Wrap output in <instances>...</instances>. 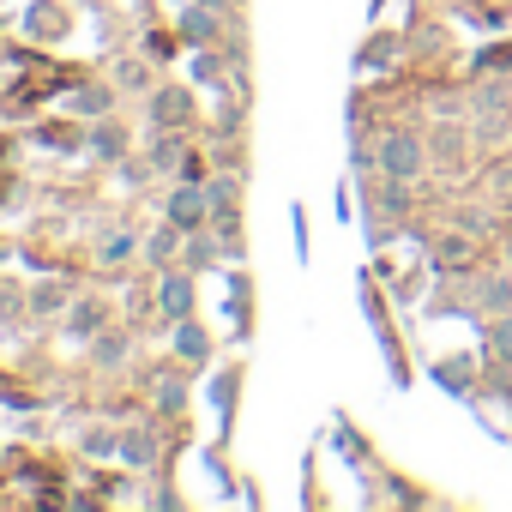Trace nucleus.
Returning <instances> with one entry per match:
<instances>
[{
	"instance_id": "4468645a",
	"label": "nucleus",
	"mask_w": 512,
	"mask_h": 512,
	"mask_svg": "<svg viewBox=\"0 0 512 512\" xmlns=\"http://www.w3.org/2000/svg\"><path fill=\"white\" fill-rule=\"evenodd\" d=\"M157 452H163V434H151V428H127L115 458H127L133 470H151V464H157Z\"/></svg>"
},
{
	"instance_id": "6ab92c4d",
	"label": "nucleus",
	"mask_w": 512,
	"mask_h": 512,
	"mask_svg": "<svg viewBox=\"0 0 512 512\" xmlns=\"http://www.w3.org/2000/svg\"><path fill=\"white\" fill-rule=\"evenodd\" d=\"M25 302H31V314H61V308H73V302H67V284H37Z\"/></svg>"
},
{
	"instance_id": "7ed1b4c3",
	"label": "nucleus",
	"mask_w": 512,
	"mask_h": 512,
	"mask_svg": "<svg viewBox=\"0 0 512 512\" xmlns=\"http://www.w3.org/2000/svg\"><path fill=\"white\" fill-rule=\"evenodd\" d=\"M145 115H151V127H169V133H193L199 127V103H193L187 85H157L145 97Z\"/></svg>"
},
{
	"instance_id": "423d86ee",
	"label": "nucleus",
	"mask_w": 512,
	"mask_h": 512,
	"mask_svg": "<svg viewBox=\"0 0 512 512\" xmlns=\"http://www.w3.org/2000/svg\"><path fill=\"white\" fill-rule=\"evenodd\" d=\"M85 151L97 157V163H127L133 157V133H127V121L121 115H103V121H91V133H85Z\"/></svg>"
},
{
	"instance_id": "1a4fd4ad",
	"label": "nucleus",
	"mask_w": 512,
	"mask_h": 512,
	"mask_svg": "<svg viewBox=\"0 0 512 512\" xmlns=\"http://www.w3.org/2000/svg\"><path fill=\"white\" fill-rule=\"evenodd\" d=\"M217 356V344H211V332L187 314V320H175V362H187V368H205Z\"/></svg>"
},
{
	"instance_id": "0eeeda50",
	"label": "nucleus",
	"mask_w": 512,
	"mask_h": 512,
	"mask_svg": "<svg viewBox=\"0 0 512 512\" xmlns=\"http://www.w3.org/2000/svg\"><path fill=\"white\" fill-rule=\"evenodd\" d=\"M115 97H121L115 79H109V85H103V79H79L73 97H67V109H73L79 121H103V115H115Z\"/></svg>"
},
{
	"instance_id": "f257e3e1",
	"label": "nucleus",
	"mask_w": 512,
	"mask_h": 512,
	"mask_svg": "<svg viewBox=\"0 0 512 512\" xmlns=\"http://www.w3.org/2000/svg\"><path fill=\"white\" fill-rule=\"evenodd\" d=\"M374 157H380V175H392V181H422L434 169L428 163V133H416V127L374 133Z\"/></svg>"
},
{
	"instance_id": "f3484780",
	"label": "nucleus",
	"mask_w": 512,
	"mask_h": 512,
	"mask_svg": "<svg viewBox=\"0 0 512 512\" xmlns=\"http://www.w3.org/2000/svg\"><path fill=\"white\" fill-rule=\"evenodd\" d=\"M91 356H97V368H127V356H133V332H97L91 338Z\"/></svg>"
},
{
	"instance_id": "9d476101",
	"label": "nucleus",
	"mask_w": 512,
	"mask_h": 512,
	"mask_svg": "<svg viewBox=\"0 0 512 512\" xmlns=\"http://www.w3.org/2000/svg\"><path fill=\"white\" fill-rule=\"evenodd\" d=\"M109 79H115L121 91H133V97H151V91H157V61H151V55H121V61L109 67Z\"/></svg>"
},
{
	"instance_id": "f8f14e48",
	"label": "nucleus",
	"mask_w": 512,
	"mask_h": 512,
	"mask_svg": "<svg viewBox=\"0 0 512 512\" xmlns=\"http://www.w3.org/2000/svg\"><path fill=\"white\" fill-rule=\"evenodd\" d=\"M103 326H109V302H103V296H79V302L67 308V332H73V338H85V344H91Z\"/></svg>"
},
{
	"instance_id": "412c9836",
	"label": "nucleus",
	"mask_w": 512,
	"mask_h": 512,
	"mask_svg": "<svg viewBox=\"0 0 512 512\" xmlns=\"http://www.w3.org/2000/svg\"><path fill=\"white\" fill-rule=\"evenodd\" d=\"M440 380H452V392H476V374H470V356H446V362H440Z\"/></svg>"
},
{
	"instance_id": "9b49d317",
	"label": "nucleus",
	"mask_w": 512,
	"mask_h": 512,
	"mask_svg": "<svg viewBox=\"0 0 512 512\" xmlns=\"http://www.w3.org/2000/svg\"><path fill=\"white\" fill-rule=\"evenodd\" d=\"M181 157H187V133H169V127H151V145H145V163L157 175H181Z\"/></svg>"
},
{
	"instance_id": "39448f33",
	"label": "nucleus",
	"mask_w": 512,
	"mask_h": 512,
	"mask_svg": "<svg viewBox=\"0 0 512 512\" xmlns=\"http://www.w3.org/2000/svg\"><path fill=\"white\" fill-rule=\"evenodd\" d=\"M193 278H199V272H187V266H163V272H157V296H151V302H157V314H163L169 326L193 314Z\"/></svg>"
},
{
	"instance_id": "5701e85b",
	"label": "nucleus",
	"mask_w": 512,
	"mask_h": 512,
	"mask_svg": "<svg viewBox=\"0 0 512 512\" xmlns=\"http://www.w3.org/2000/svg\"><path fill=\"white\" fill-rule=\"evenodd\" d=\"M205 7H217V13H241V0H205Z\"/></svg>"
},
{
	"instance_id": "aec40b11",
	"label": "nucleus",
	"mask_w": 512,
	"mask_h": 512,
	"mask_svg": "<svg viewBox=\"0 0 512 512\" xmlns=\"http://www.w3.org/2000/svg\"><path fill=\"white\" fill-rule=\"evenodd\" d=\"M175 43H181V31H151V37H145V55H151V61H157V67H169V61H175V55H181V49H175Z\"/></svg>"
},
{
	"instance_id": "6e6552de",
	"label": "nucleus",
	"mask_w": 512,
	"mask_h": 512,
	"mask_svg": "<svg viewBox=\"0 0 512 512\" xmlns=\"http://www.w3.org/2000/svg\"><path fill=\"white\" fill-rule=\"evenodd\" d=\"M181 247H187V229H175L169 217L145 235V266L151 272H163V266H181Z\"/></svg>"
},
{
	"instance_id": "ddd939ff",
	"label": "nucleus",
	"mask_w": 512,
	"mask_h": 512,
	"mask_svg": "<svg viewBox=\"0 0 512 512\" xmlns=\"http://www.w3.org/2000/svg\"><path fill=\"white\" fill-rule=\"evenodd\" d=\"M97 260H103V266H133V260H145V235H133V229H109L103 247H97Z\"/></svg>"
},
{
	"instance_id": "dca6fc26",
	"label": "nucleus",
	"mask_w": 512,
	"mask_h": 512,
	"mask_svg": "<svg viewBox=\"0 0 512 512\" xmlns=\"http://www.w3.org/2000/svg\"><path fill=\"white\" fill-rule=\"evenodd\" d=\"M157 416H181L187 410V362L181 368H169V374H157Z\"/></svg>"
},
{
	"instance_id": "4be33fe9",
	"label": "nucleus",
	"mask_w": 512,
	"mask_h": 512,
	"mask_svg": "<svg viewBox=\"0 0 512 512\" xmlns=\"http://www.w3.org/2000/svg\"><path fill=\"white\" fill-rule=\"evenodd\" d=\"M85 452H91V458H109V452H121V434H115V428H91V434H85Z\"/></svg>"
},
{
	"instance_id": "a211bd4d",
	"label": "nucleus",
	"mask_w": 512,
	"mask_h": 512,
	"mask_svg": "<svg viewBox=\"0 0 512 512\" xmlns=\"http://www.w3.org/2000/svg\"><path fill=\"white\" fill-rule=\"evenodd\" d=\"M482 356L512 362V314H488L482 320Z\"/></svg>"
},
{
	"instance_id": "20e7f679",
	"label": "nucleus",
	"mask_w": 512,
	"mask_h": 512,
	"mask_svg": "<svg viewBox=\"0 0 512 512\" xmlns=\"http://www.w3.org/2000/svg\"><path fill=\"white\" fill-rule=\"evenodd\" d=\"M163 217L175 223V229H211V199H205V187L199 181H175L169 193H163Z\"/></svg>"
},
{
	"instance_id": "f03ea898",
	"label": "nucleus",
	"mask_w": 512,
	"mask_h": 512,
	"mask_svg": "<svg viewBox=\"0 0 512 512\" xmlns=\"http://www.w3.org/2000/svg\"><path fill=\"white\" fill-rule=\"evenodd\" d=\"M470 145H476V133H470L464 115L428 127V163H434L440 175H464V169H470Z\"/></svg>"
},
{
	"instance_id": "2eb2a0df",
	"label": "nucleus",
	"mask_w": 512,
	"mask_h": 512,
	"mask_svg": "<svg viewBox=\"0 0 512 512\" xmlns=\"http://www.w3.org/2000/svg\"><path fill=\"white\" fill-rule=\"evenodd\" d=\"M217 260H223L217 229H211V235H205V229H193V235H187V247H181V266H187V272H211Z\"/></svg>"
}]
</instances>
